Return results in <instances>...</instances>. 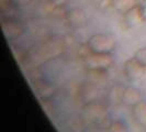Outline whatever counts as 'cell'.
<instances>
[{"label": "cell", "instance_id": "6da1fadb", "mask_svg": "<svg viewBox=\"0 0 146 132\" xmlns=\"http://www.w3.org/2000/svg\"><path fill=\"white\" fill-rule=\"evenodd\" d=\"M115 45L114 37L108 33H96L87 41L88 51L97 54H112Z\"/></svg>", "mask_w": 146, "mask_h": 132}, {"label": "cell", "instance_id": "7a4b0ae2", "mask_svg": "<svg viewBox=\"0 0 146 132\" xmlns=\"http://www.w3.org/2000/svg\"><path fill=\"white\" fill-rule=\"evenodd\" d=\"M107 115L106 105L97 101L87 103L81 109V118L88 123H98L101 122Z\"/></svg>", "mask_w": 146, "mask_h": 132}, {"label": "cell", "instance_id": "3957f363", "mask_svg": "<svg viewBox=\"0 0 146 132\" xmlns=\"http://www.w3.org/2000/svg\"><path fill=\"white\" fill-rule=\"evenodd\" d=\"M111 54H97L88 51L84 56V65L88 69H108L113 64Z\"/></svg>", "mask_w": 146, "mask_h": 132}, {"label": "cell", "instance_id": "277c9868", "mask_svg": "<svg viewBox=\"0 0 146 132\" xmlns=\"http://www.w3.org/2000/svg\"><path fill=\"white\" fill-rule=\"evenodd\" d=\"M123 73L129 81H141L146 77V67L141 65L134 57H132L125 61L123 65Z\"/></svg>", "mask_w": 146, "mask_h": 132}, {"label": "cell", "instance_id": "5b68a950", "mask_svg": "<svg viewBox=\"0 0 146 132\" xmlns=\"http://www.w3.org/2000/svg\"><path fill=\"white\" fill-rule=\"evenodd\" d=\"M123 20L125 25L127 28H136L141 24H143L145 20L142 15V10L139 5L134 6L133 8L129 9L126 12L123 13Z\"/></svg>", "mask_w": 146, "mask_h": 132}, {"label": "cell", "instance_id": "8992f818", "mask_svg": "<svg viewBox=\"0 0 146 132\" xmlns=\"http://www.w3.org/2000/svg\"><path fill=\"white\" fill-rule=\"evenodd\" d=\"M66 20L70 27L77 29V28H81L86 25L88 18L84 10H81L79 8H74V9H70L69 11H67Z\"/></svg>", "mask_w": 146, "mask_h": 132}, {"label": "cell", "instance_id": "52a82bcc", "mask_svg": "<svg viewBox=\"0 0 146 132\" xmlns=\"http://www.w3.org/2000/svg\"><path fill=\"white\" fill-rule=\"evenodd\" d=\"M2 31L6 39L12 40L17 39L23 33V27L18 21L15 20H8L2 22Z\"/></svg>", "mask_w": 146, "mask_h": 132}, {"label": "cell", "instance_id": "ba28073f", "mask_svg": "<svg viewBox=\"0 0 146 132\" xmlns=\"http://www.w3.org/2000/svg\"><path fill=\"white\" fill-rule=\"evenodd\" d=\"M123 93L124 87L121 85H113L107 93V103L111 106H119L123 103Z\"/></svg>", "mask_w": 146, "mask_h": 132}, {"label": "cell", "instance_id": "9c48e42d", "mask_svg": "<svg viewBox=\"0 0 146 132\" xmlns=\"http://www.w3.org/2000/svg\"><path fill=\"white\" fill-rule=\"evenodd\" d=\"M132 118L137 125L145 127L146 128V103L145 101H139L136 105L131 107Z\"/></svg>", "mask_w": 146, "mask_h": 132}, {"label": "cell", "instance_id": "30bf717a", "mask_svg": "<svg viewBox=\"0 0 146 132\" xmlns=\"http://www.w3.org/2000/svg\"><path fill=\"white\" fill-rule=\"evenodd\" d=\"M87 81L97 87L101 86L108 81L107 69H88Z\"/></svg>", "mask_w": 146, "mask_h": 132}, {"label": "cell", "instance_id": "8fae6325", "mask_svg": "<svg viewBox=\"0 0 146 132\" xmlns=\"http://www.w3.org/2000/svg\"><path fill=\"white\" fill-rule=\"evenodd\" d=\"M142 101V94L137 88L135 87H125L123 93V103L126 106H134L137 103Z\"/></svg>", "mask_w": 146, "mask_h": 132}, {"label": "cell", "instance_id": "7c38bea8", "mask_svg": "<svg viewBox=\"0 0 146 132\" xmlns=\"http://www.w3.org/2000/svg\"><path fill=\"white\" fill-rule=\"evenodd\" d=\"M80 96L86 103L95 101L97 96H98V88H97V86L90 84V83L88 81V83H86V84L81 87Z\"/></svg>", "mask_w": 146, "mask_h": 132}, {"label": "cell", "instance_id": "4fadbf2b", "mask_svg": "<svg viewBox=\"0 0 146 132\" xmlns=\"http://www.w3.org/2000/svg\"><path fill=\"white\" fill-rule=\"evenodd\" d=\"M110 5L115 11L120 13H124L129 9L137 5V0H111Z\"/></svg>", "mask_w": 146, "mask_h": 132}, {"label": "cell", "instance_id": "5bb4252c", "mask_svg": "<svg viewBox=\"0 0 146 132\" xmlns=\"http://www.w3.org/2000/svg\"><path fill=\"white\" fill-rule=\"evenodd\" d=\"M133 57L136 59L141 65H143L146 67V46L139 49L137 51L134 53Z\"/></svg>", "mask_w": 146, "mask_h": 132}, {"label": "cell", "instance_id": "9a60e30c", "mask_svg": "<svg viewBox=\"0 0 146 132\" xmlns=\"http://www.w3.org/2000/svg\"><path fill=\"white\" fill-rule=\"evenodd\" d=\"M107 130H108V131H114V132L125 131V130H126V127H125L124 123L121 122V121H114V122H112V123L108 127Z\"/></svg>", "mask_w": 146, "mask_h": 132}, {"label": "cell", "instance_id": "2e32d148", "mask_svg": "<svg viewBox=\"0 0 146 132\" xmlns=\"http://www.w3.org/2000/svg\"><path fill=\"white\" fill-rule=\"evenodd\" d=\"M52 5L56 6V7H62V6H65L66 3L69 1V0H48Z\"/></svg>", "mask_w": 146, "mask_h": 132}, {"label": "cell", "instance_id": "e0dca14e", "mask_svg": "<svg viewBox=\"0 0 146 132\" xmlns=\"http://www.w3.org/2000/svg\"><path fill=\"white\" fill-rule=\"evenodd\" d=\"M141 7V10H142V15H143V18H144V20L146 22V3L145 5H142V6H139Z\"/></svg>", "mask_w": 146, "mask_h": 132}, {"label": "cell", "instance_id": "ac0fdd59", "mask_svg": "<svg viewBox=\"0 0 146 132\" xmlns=\"http://www.w3.org/2000/svg\"><path fill=\"white\" fill-rule=\"evenodd\" d=\"M146 0H137V5L139 6H142V5H145Z\"/></svg>", "mask_w": 146, "mask_h": 132}, {"label": "cell", "instance_id": "d6986e66", "mask_svg": "<svg viewBox=\"0 0 146 132\" xmlns=\"http://www.w3.org/2000/svg\"><path fill=\"white\" fill-rule=\"evenodd\" d=\"M17 1H23L24 2V1H28V0H17Z\"/></svg>", "mask_w": 146, "mask_h": 132}]
</instances>
